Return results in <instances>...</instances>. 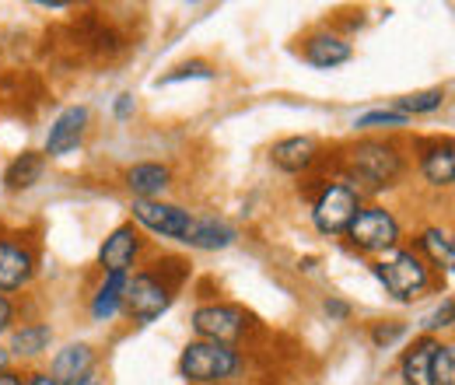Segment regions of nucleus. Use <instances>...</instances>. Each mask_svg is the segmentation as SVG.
<instances>
[{"label": "nucleus", "mask_w": 455, "mask_h": 385, "mask_svg": "<svg viewBox=\"0 0 455 385\" xmlns=\"http://www.w3.org/2000/svg\"><path fill=\"white\" fill-rule=\"evenodd\" d=\"M46 172V155L39 151H21L11 165L4 168V189L7 193H21V189H32Z\"/></svg>", "instance_id": "22"}, {"label": "nucleus", "mask_w": 455, "mask_h": 385, "mask_svg": "<svg viewBox=\"0 0 455 385\" xmlns=\"http://www.w3.org/2000/svg\"><path fill=\"white\" fill-rule=\"evenodd\" d=\"M36 267H39V256L21 235L0 238V294L11 298L14 291L28 287L36 277Z\"/></svg>", "instance_id": "9"}, {"label": "nucleus", "mask_w": 455, "mask_h": 385, "mask_svg": "<svg viewBox=\"0 0 455 385\" xmlns=\"http://www.w3.org/2000/svg\"><path fill=\"white\" fill-rule=\"evenodd\" d=\"M14 319H18V309H14V301H11L7 294H0V336L14 330Z\"/></svg>", "instance_id": "30"}, {"label": "nucleus", "mask_w": 455, "mask_h": 385, "mask_svg": "<svg viewBox=\"0 0 455 385\" xmlns=\"http://www.w3.org/2000/svg\"><path fill=\"white\" fill-rule=\"evenodd\" d=\"M343 238H347L350 249H357L364 256H386V253H393L399 245L403 228H399V218L389 207L368 204V207L357 211V218L347 224Z\"/></svg>", "instance_id": "4"}, {"label": "nucleus", "mask_w": 455, "mask_h": 385, "mask_svg": "<svg viewBox=\"0 0 455 385\" xmlns=\"http://www.w3.org/2000/svg\"><path fill=\"white\" fill-rule=\"evenodd\" d=\"M172 298H175V280H165L162 270H137L126 280L123 312L137 326H148V323H155V319H162L169 312Z\"/></svg>", "instance_id": "5"}, {"label": "nucleus", "mask_w": 455, "mask_h": 385, "mask_svg": "<svg viewBox=\"0 0 455 385\" xmlns=\"http://www.w3.org/2000/svg\"><path fill=\"white\" fill-rule=\"evenodd\" d=\"M417 256L442 270V274H452V263H455V242H452V231L442 228V224H427L420 235H417Z\"/></svg>", "instance_id": "17"}, {"label": "nucleus", "mask_w": 455, "mask_h": 385, "mask_svg": "<svg viewBox=\"0 0 455 385\" xmlns=\"http://www.w3.org/2000/svg\"><path fill=\"white\" fill-rule=\"evenodd\" d=\"M25 382H28V375H25V372H14V368L0 372V385H25Z\"/></svg>", "instance_id": "32"}, {"label": "nucleus", "mask_w": 455, "mask_h": 385, "mask_svg": "<svg viewBox=\"0 0 455 385\" xmlns=\"http://www.w3.org/2000/svg\"><path fill=\"white\" fill-rule=\"evenodd\" d=\"M361 133H371V130H382V133H389V130H403V126H410V119L396 109H371L364 112V116H357V123H354Z\"/></svg>", "instance_id": "24"}, {"label": "nucleus", "mask_w": 455, "mask_h": 385, "mask_svg": "<svg viewBox=\"0 0 455 385\" xmlns=\"http://www.w3.org/2000/svg\"><path fill=\"white\" fill-rule=\"evenodd\" d=\"M442 106H445V88H424V92H413V95L396 99V112H403L406 119H410V116L438 112Z\"/></svg>", "instance_id": "23"}, {"label": "nucleus", "mask_w": 455, "mask_h": 385, "mask_svg": "<svg viewBox=\"0 0 455 385\" xmlns=\"http://www.w3.org/2000/svg\"><path fill=\"white\" fill-rule=\"evenodd\" d=\"M242 368H245L242 350L214 340H189L179 354V379L189 385L235 382Z\"/></svg>", "instance_id": "2"}, {"label": "nucleus", "mask_w": 455, "mask_h": 385, "mask_svg": "<svg viewBox=\"0 0 455 385\" xmlns=\"http://www.w3.org/2000/svg\"><path fill=\"white\" fill-rule=\"evenodd\" d=\"M133 109H137V102H133V95H130V92L116 95V102H113V116H116V119H130V116H133Z\"/></svg>", "instance_id": "31"}, {"label": "nucleus", "mask_w": 455, "mask_h": 385, "mask_svg": "<svg viewBox=\"0 0 455 385\" xmlns=\"http://www.w3.org/2000/svg\"><path fill=\"white\" fill-rule=\"evenodd\" d=\"M53 343V326L50 323H21L18 330H11V361H32V357H43Z\"/></svg>", "instance_id": "20"}, {"label": "nucleus", "mask_w": 455, "mask_h": 385, "mask_svg": "<svg viewBox=\"0 0 455 385\" xmlns=\"http://www.w3.org/2000/svg\"><path fill=\"white\" fill-rule=\"evenodd\" d=\"M238 238V231L221 218H193V228L186 235V245L193 249H204V253H218V249H228L231 242Z\"/></svg>", "instance_id": "21"}, {"label": "nucleus", "mask_w": 455, "mask_h": 385, "mask_svg": "<svg viewBox=\"0 0 455 385\" xmlns=\"http://www.w3.org/2000/svg\"><path fill=\"white\" fill-rule=\"evenodd\" d=\"M123 182L133 193V200H162L172 186V168L162 162H137L123 172Z\"/></svg>", "instance_id": "15"}, {"label": "nucleus", "mask_w": 455, "mask_h": 385, "mask_svg": "<svg viewBox=\"0 0 455 385\" xmlns=\"http://www.w3.org/2000/svg\"><path fill=\"white\" fill-rule=\"evenodd\" d=\"M270 162L287 172V175H301L308 168L319 162V140L301 133V137H284L270 148Z\"/></svg>", "instance_id": "14"}, {"label": "nucleus", "mask_w": 455, "mask_h": 385, "mask_svg": "<svg viewBox=\"0 0 455 385\" xmlns=\"http://www.w3.org/2000/svg\"><path fill=\"white\" fill-rule=\"evenodd\" d=\"M25 385H57V382H53V379H50L46 372H32V375H28V382H25Z\"/></svg>", "instance_id": "33"}, {"label": "nucleus", "mask_w": 455, "mask_h": 385, "mask_svg": "<svg viewBox=\"0 0 455 385\" xmlns=\"http://www.w3.org/2000/svg\"><path fill=\"white\" fill-rule=\"evenodd\" d=\"M95 361H99V354H95V347L92 343H67L63 350L53 354V361H50V379L57 385H70L74 379H81V375H88V372H95Z\"/></svg>", "instance_id": "16"}, {"label": "nucleus", "mask_w": 455, "mask_h": 385, "mask_svg": "<svg viewBox=\"0 0 455 385\" xmlns=\"http://www.w3.org/2000/svg\"><path fill=\"white\" fill-rule=\"evenodd\" d=\"M420 175H424V182L435 186V189H452L455 148L449 137H445V140H435V144L424 148V155H420Z\"/></svg>", "instance_id": "18"}, {"label": "nucleus", "mask_w": 455, "mask_h": 385, "mask_svg": "<svg viewBox=\"0 0 455 385\" xmlns=\"http://www.w3.org/2000/svg\"><path fill=\"white\" fill-rule=\"evenodd\" d=\"M438 336H427V333H420L406 350H403V357H399V379L403 385H435V375H431V368H435V350H438Z\"/></svg>", "instance_id": "13"}, {"label": "nucleus", "mask_w": 455, "mask_h": 385, "mask_svg": "<svg viewBox=\"0 0 455 385\" xmlns=\"http://www.w3.org/2000/svg\"><path fill=\"white\" fill-rule=\"evenodd\" d=\"M403 336H406V323H375V326H371V343H375L379 350H389Z\"/></svg>", "instance_id": "27"}, {"label": "nucleus", "mask_w": 455, "mask_h": 385, "mask_svg": "<svg viewBox=\"0 0 455 385\" xmlns=\"http://www.w3.org/2000/svg\"><path fill=\"white\" fill-rule=\"evenodd\" d=\"M218 70L207 63V60H189V63H179L172 74H165L158 84H179V81H214Z\"/></svg>", "instance_id": "25"}, {"label": "nucleus", "mask_w": 455, "mask_h": 385, "mask_svg": "<svg viewBox=\"0 0 455 385\" xmlns=\"http://www.w3.org/2000/svg\"><path fill=\"white\" fill-rule=\"evenodd\" d=\"M140 249H144V238H140V228L133 221L126 224H116L113 231L106 235V242L99 245V267L102 274H133L137 260H140Z\"/></svg>", "instance_id": "10"}, {"label": "nucleus", "mask_w": 455, "mask_h": 385, "mask_svg": "<svg viewBox=\"0 0 455 385\" xmlns=\"http://www.w3.org/2000/svg\"><path fill=\"white\" fill-rule=\"evenodd\" d=\"M70 385H102V379H99V372H88V375H81V379H74Z\"/></svg>", "instance_id": "34"}, {"label": "nucleus", "mask_w": 455, "mask_h": 385, "mask_svg": "<svg viewBox=\"0 0 455 385\" xmlns=\"http://www.w3.org/2000/svg\"><path fill=\"white\" fill-rule=\"evenodd\" d=\"M133 224L158 238L186 242V235L193 228V214L179 204H165V200H133Z\"/></svg>", "instance_id": "8"}, {"label": "nucleus", "mask_w": 455, "mask_h": 385, "mask_svg": "<svg viewBox=\"0 0 455 385\" xmlns=\"http://www.w3.org/2000/svg\"><path fill=\"white\" fill-rule=\"evenodd\" d=\"M214 385H242V382H214Z\"/></svg>", "instance_id": "36"}, {"label": "nucleus", "mask_w": 455, "mask_h": 385, "mask_svg": "<svg viewBox=\"0 0 455 385\" xmlns=\"http://www.w3.org/2000/svg\"><path fill=\"white\" fill-rule=\"evenodd\" d=\"M323 309H326L330 323H347V319H350V312H354V309H350L343 298H326V305H323Z\"/></svg>", "instance_id": "29"}, {"label": "nucleus", "mask_w": 455, "mask_h": 385, "mask_svg": "<svg viewBox=\"0 0 455 385\" xmlns=\"http://www.w3.org/2000/svg\"><path fill=\"white\" fill-rule=\"evenodd\" d=\"M189 326L196 333V340H214V343L238 347V340L252 326V316H249L242 305L211 301V305H200V309L189 316Z\"/></svg>", "instance_id": "7"}, {"label": "nucleus", "mask_w": 455, "mask_h": 385, "mask_svg": "<svg viewBox=\"0 0 455 385\" xmlns=\"http://www.w3.org/2000/svg\"><path fill=\"white\" fill-rule=\"evenodd\" d=\"M301 56H305V63H312L315 70H337V67L354 60V46H350L347 36H337V32H330V28H319V32H312V36L301 43Z\"/></svg>", "instance_id": "12"}, {"label": "nucleus", "mask_w": 455, "mask_h": 385, "mask_svg": "<svg viewBox=\"0 0 455 385\" xmlns=\"http://www.w3.org/2000/svg\"><path fill=\"white\" fill-rule=\"evenodd\" d=\"M438 330H452V298H445V301L431 312V319L424 323V333H427V336H435Z\"/></svg>", "instance_id": "28"}, {"label": "nucleus", "mask_w": 455, "mask_h": 385, "mask_svg": "<svg viewBox=\"0 0 455 385\" xmlns=\"http://www.w3.org/2000/svg\"><path fill=\"white\" fill-rule=\"evenodd\" d=\"M11 368V354H7V347H0V372H7Z\"/></svg>", "instance_id": "35"}, {"label": "nucleus", "mask_w": 455, "mask_h": 385, "mask_svg": "<svg viewBox=\"0 0 455 385\" xmlns=\"http://www.w3.org/2000/svg\"><path fill=\"white\" fill-rule=\"evenodd\" d=\"M431 375H435V385H455V347L452 343H438Z\"/></svg>", "instance_id": "26"}, {"label": "nucleus", "mask_w": 455, "mask_h": 385, "mask_svg": "<svg viewBox=\"0 0 455 385\" xmlns=\"http://www.w3.org/2000/svg\"><path fill=\"white\" fill-rule=\"evenodd\" d=\"M375 277L386 287V294H393L396 301H417L427 294L431 287V267L413 253V249H393L386 256L375 260Z\"/></svg>", "instance_id": "3"}, {"label": "nucleus", "mask_w": 455, "mask_h": 385, "mask_svg": "<svg viewBox=\"0 0 455 385\" xmlns=\"http://www.w3.org/2000/svg\"><path fill=\"white\" fill-rule=\"evenodd\" d=\"M126 274H102L99 287L92 291V319L95 323H113L123 312V298H126Z\"/></svg>", "instance_id": "19"}, {"label": "nucleus", "mask_w": 455, "mask_h": 385, "mask_svg": "<svg viewBox=\"0 0 455 385\" xmlns=\"http://www.w3.org/2000/svg\"><path fill=\"white\" fill-rule=\"evenodd\" d=\"M88 123H92L88 106H70V109H63L57 119H53L50 133H46V151H43V155H50V158H67L70 151H77L81 140H84V133H88Z\"/></svg>", "instance_id": "11"}, {"label": "nucleus", "mask_w": 455, "mask_h": 385, "mask_svg": "<svg viewBox=\"0 0 455 385\" xmlns=\"http://www.w3.org/2000/svg\"><path fill=\"white\" fill-rule=\"evenodd\" d=\"M347 172H350V186L364 197V193H382L389 186H396L403 179V155L396 144L368 137L357 140L354 148H347Z\"/></svg>", "instance_id": "1"}, {"label": "nucleus", "mask_w": 455, "mask_h": 385, "mask_svg": "<svg viewBox=\"0 0 455 385\" xmlns=\"http://www.w3.org/2000/svg\"><path fill=\"white\" fill-rule=\"evenodd\" d=\"M361 207H364V197L350 182H326L319 189V197L312 200V224L319 235L337 238L347 231V224L357 218Z\"/></svg>", "instance_id": "6"}]
</instances>
